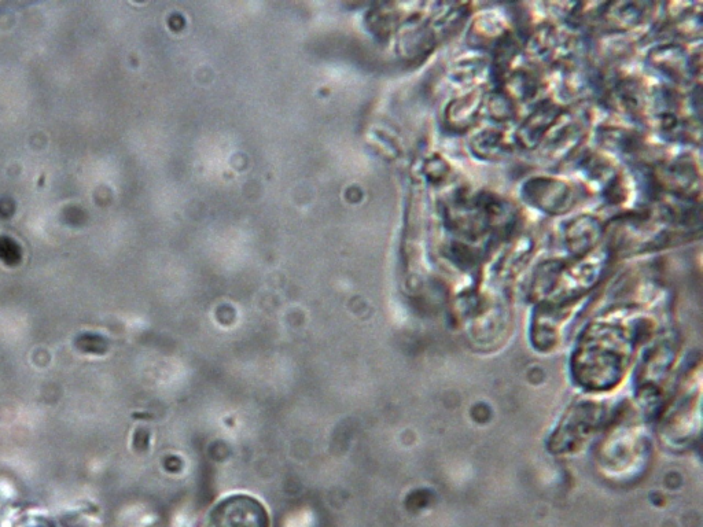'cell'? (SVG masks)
Returning <instances> with one entry per match:
<instances>
[{"label": "cell", "mask_w": 703, "mask_h": 527, "mask_svg": "<svg viewBox=\"0 0 703 527\" xmlns=\"http://www.w3.org/2000/svg\"><path fill=\"white\" fill-rule=\"evenodd\" d=\"M520 197L530 208L548 216H565L580 204V187L555 176H532L520 187Z\"/></svg>", "instance_id": "cell-1"}, {"label": "cell", "mask_w": 703, "mask_h": 527, "mask_svg": "<svg viewBox=\"0 0 703 527\" xmlns=\"http://www.w3.org/2000/svg\"><path fill=\"white\" fill-rule=\"evenodd\" d=\"M587 131V121L574 116L568 110H563L537 150L540 151L544 161L558 164L579 149L587 136Z\"/></svg>", "instance_id": "cell-2"}, {"label": "cell", "mask_w": 703, "mask_h": 527, "mask_svg": "<svg viewBox=\"0 0 703 527\" xmlns=\"http://www.w3.org/2000/svg\"><path fill=\"white\" fill-rule=\"evenodd\" d=\"M605 235V224L594 215H579L563 223L561 239L570 256L576 259L590 256Z\"/></svg>", "instance_id": "cell-3"}, {"label": "cell", "mask_w": 703, "mask_h": 527, "mask_svg": "<svg viewBox=\"0 0 703 527\" xmlns=\"http://www.w3.org/2000/svg\"><path fill=\"white\" fill-rule=\"evenodd\" d=\"M267 515L256 500L231 497L213 511L205 527H267Z\"/></svg>", "instance_id": "cell-4"}, {"label": "cell", "mask_w": 703, "mask_h": 527, "mask_svg": "<svg viewBox=\"0 0 703 527\" xmlns=\"http://www.w3.org/2000/svg\"><path fill=\"white\" fill-rule=\"evenodd\" d=\"M562 112L561 106L555 101L540 102L515 131V143L525 150L539 149Z\"/></svg>", "instance_id": "cell-5"}, {"label": "cell", "mask_w": 703, "mask_h": 527, "mask_svg": "<svg viewBox=\"0 0 703 527\" xmlns=\"http://www.w3.org/2000/svg\"><path fill=\"white\" fill-rule=\"evenodd\" d=\"M485 97H487L485 88L477 87L452 99L444 113V121L448 130L456 132V134L470 131L484 114Z\"/></svg>", "instance_id": "cell-6"}, {"label": "cell", "mask_w": 703, "mask_h": 527, "mask_svg": "<svg viewBox=\"0 0 703 527\" xmlns=\"http://www.w3.org/2000/svg\"><path fill=\"white\" fill-rule=\"evenodd\" d=\"M649 60L651 68L658 70L661 75L669 77L676 83H684L699 72L694 68V54H687L683 47L668 43L655 47L650 51Z\"/></svg>", "instance_id": "cell-7"}, {"label": "cell", "mask_w": 703, "mask_h": 527, "mask_svg": "<svg viewBox=\"0 0 703 527\" xmlns=\"http://www.w3.org/2000/svg\"><path fill=\"white\" fill-rule=\"evenodd\" d=\"M570 40L562 38L561 32L552 25L544 24L537 28L535 32L526 40V54L530 62L535 65L554 64L561 61L559 51L563 53V61L566 60V50Z\"/></svg>", "instance_id": "cell-8"}, {"label": "cell", "mask_w": 703, "mask_h": 527, "mask_svg": "<svg viewBox=\"0 0 703 527\" xmlns=\"http://www.w3.org/2000/svg\"><path fill=\"white\" fill-rule=\"evenodd\" d=\"M471 153L481 161L504 160L513 153L514 142L510 136L500 128L484 127L474 131L469 139Z\"/></svg>", "instance_id": "cell-9"}, {"label": "cell", "mask_w": 703, "mask_h": 527, "mask_svg": "<svg viewBox=\"0 0 703 527\" xmlns=\"http://www.w3.org/2000/svg\"><path fill=\"white\" fill-rule=\"evenodd\" d=\"M502 90L515 103H528L540 94L541 79L533 66H517L502 76Z\"/></svg>", "instance_id": "cell-10"}, {"label": "cell", "mask_w": 703, "mask_h": 527, "mask_svg": "<svg viewBox=\"0 0 703 527\" xmlns=\"http://www.w3.org/2000/svg\"><path fill=\"white\" fill-rule=\"evenodd\" d=\"M601 20L603 27L610 28L614 32L625 33L640 27L650 16L649 3H612L603 6Z\"/></svg>", "instance_id": "cell-11"}, {"label": "cell", "mask_w": 703, "mask_h": 527, "mask_svg": "<svg viewBox=\"0 0 703 527\" xmlns=\"http://www.w3.org/2000/svg\"><path fill=\"white\" fill-rule=\"evenodd\" d=\"M509 21L500 11L487 10L477 14L471 22L469 29V40L471 46L495 47V44L502 40L509 33Z\"/></svg>", "instance_id": "cell-12"}, {"label": "cell", "mask_w": 703, "mask_h": 527, "mask_svg": "<svg viewBox=\"0 0 703 527\" xmlns=\"http://www.w3.org/2000/svg\"><path fill=\"white\" fill-rule=\"evenodd\" d=\"M489 69L491 64L482 55H463L449 68L448 79L452 86L469 91L482 87L481 81L485 80Z\"/></svg>", "instance_id": "cell-13"}, {"label": "cell", "mask_w": 703, "mask_h": 527, "mask_svg": "<svg viewBox=\"0 0 703 527\" xmlns=\"http://www.w3.org/2000/svg\"><path fill=\"white\" fill-rule=\"evenodd\" d=\"M574 168L585 182L601 187L605 186L618 172L612 158L598 151H584L577 158Z\"/></svg>", "instance_id": "cell-14"}, {"label": "cell", "mask_w": 703, "mask_h": 527, "mask_svg": "<svg viewBox=\"0 0 703 527\" xmlns=\"http://www.w3.org/2000/svg\"><path fill=\"white\" fill-rule=\"evenodd\" d=\"M599 142L603 149L624 156H635L636 151L642 150L644 146L639 134L616 127H603L599 130Z\"/></svg>", "instance_id": "cell-15"}, {"label": "cell", "mask_w": 703, "mask_h": 527, "mask_svg": "<svg viewBox=\"0 0 703 527\" xmlns=\"http://www.w3.org/2000/svg\"><path fill=\"white\" fill-rule=\"evenodd\" d=\"M515 103L502 90L496 92H487L484 103V113H487L492 123L506 124L510 123L517 116L515 112Z\"/></svg>", "instance_id": "cell-16"}, {"label": "cell", "mask_w": 703, "mask_h": 527, "mask_svg": "<svg viewBox=\"0 0 703 527\" xmlns=\"http://www.w3.org/2000/svg\"><path fill=\"white\" fill-rule=\"evenodd\" d=\"M428 171L430 178L436 183L447 184L452 179V175H454V169L449 165V162L440 156L433 157L430 160Z\"/></svg>", "instance_id": "cell-17"}]
</instances>
